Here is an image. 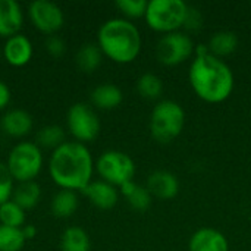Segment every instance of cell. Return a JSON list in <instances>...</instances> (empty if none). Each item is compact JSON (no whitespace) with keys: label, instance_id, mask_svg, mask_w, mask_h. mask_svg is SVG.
<instances>
[{"label":"cell","instance_id":"obj_1","mask_svg":"<svg viewBox=\"0 0 251 251\" xmlns=\"http://www.w3.org/2000/svg\"><path fill=\"white\" fill-rule=\"evenodd\" d=\"M188 79L194 93L206 103H222L234 90L231 68L209 51L207 46L196 47V57L190 66Z\"/></svg>","mask_w":251,"mask_h":251},{"label":"cell","instance_id":"obj_2","mask_svg":"<svg viewBox=\"0 0 251 251\" xmlns=\"http://www.w3.org/2000/svg\"><path fill=\"white\" fill-rule=\"evenodd\" d=\"M94 166L88 147L78 141H65L49 159L50 178L60 190L84 191L93 181Z\"/></svg>","mask_w":251,"mask_h":251},{"label":"cell","instance_id":"obj_3","mask_svg":"<svg viewBox=\"0 0 251 251\" xmlns=\"http://www.w3.org/2000/svg\"><path fill=\"white\" fill-rule=\"evenodd\" d=\"M97 44L103 56L126 65L134 62L141 51V34L129 19L112 18L99 28Z\"/></svg>","mask_w":251,"mask_h":251},{"label":"cell","instance_id":"obj_4","mask_svg":"<svg viewBox=\"0 0 251 251\" xmlns=\"http://www.w3.org/2000/svg\"><path fill=\"white\" fill-rule=\"evenodd\" d=\"M184 124L185 112L182 106L174 100H162L151 110L150 132L160 144H168L178 138L184 129Z\"/></svg>","mask_w":251,"mask_h":251},{"label":"cell","instance_id":"obj_5","mask_svg":"<svg viewBox=\"0 0 251 251\" xmlns=\"http://www.w3.org/2000/svg\"><path fill=\"white\" fill-rule=\"evenodd\" d=\"M188 7L184 0H150L144 18L151 29L171 34L184 28Z\"/></svg>","mask_w":251,"mask_h":251},{"label":"cell","instance_id":"obj_6","mask_svg":"<svg viewBox=\"0 0 251 251\" xmlns=\"http://www.w3.org/2000/svg\"><path fill=\"white\" fill-rule=\"evenodd\" d=\"M43 151L35 143L21 141L9 151L6 166L15 181L26 182L35 181L43 169Z\"/></svg>","mask_w":251,"mask_h":251},{"label":"cell","instance_id":"obj_7","mask_svg":"<svg viewBox=\"0 0 251 251\" xmlns=\"http://www.w3.org/2000/svg\"><path fill=\"white\" fill-rule=\"evenodd\" d=\"M96 169L103 181L119 188L124 184L131 182L135 175L134 160L131 156L119 150L103 151L96 162Z\"/></svg>","mask_w":251,"mask_h":251},{"label":"cell","instance_id":"obj_8","mask_svg":"<svg viewBox=\"0 0 251 251\" xmlns=\"http://www.w3.org/2000/svg\"><path fill=\"white\" fill-rule=\"evenodd\" d=\"M196 53V46L193 38L181 31L165 34L156 46L157 60L165 66H176L184 63Z\"/></svg>","mask_w":251,"mask_h":251},{"label":"cell","instance_id":"obj_9","mask_svg":"<svg viewBox=\"0 0 251 251\" xmlns=\"http://www.w3.org/2000/svg\"><path fill=\"white\" fill-rule=\"evenodd\" d=\"M66 125L71 135L78 143H90L100 132V119L97 113L85 103H75L66 115Z\"/></svg>","mask_w":251,"mask_h":251},{"label":"cell","instance_id":"obj_10","mask_svg":"<svg viewBox=\"0 0 251 251\" xmlns=\"http://www.w3.org/2000/svg\"><path fill=\"white\" fill-rule=\"evenodd\" d=\"M28 16L32 25L46 35H54L65 22L63 10L53 1L34 0L28 6Z\"/></svg>","mask_w":251,"mask_h":251},{"label":"cell","instance_id":"obj_11","mask_svg":"<svg viewBox=\"0 0 251 251\" xmlns=\"http://www.w3.org/2000/svg\"><path fill=\"white\" fill-rule=\"evenodd\" d=\"M146 188L151 194V197H156L159 200H172L179 193V181L178 178L168 171H154L149 175Z\"/></svg>","mask_w":251,"mask_h":251},{"label":"cell","instance_id":"obj_12","mask_svg":"<svg viewBox=\"0 0 251 251\" xmlns=\"http://www.w3.org/2000/svg\"><path fill=\"white\" fill-rule=\"evenodd\" d=\"M32 53H34L32 43L29 41L28 37H25L21 32L7 38L3 46V56L6 62L16 68L25 66L31 60Z\"/></svg>","mask_w":251,"mask_h":251},{"label":"cell","instance_id":"obj_13","mask_svg":"<svg viewBox=\"0 0 251 251\" xmlns=\"http://www.w3.org/2000/svg\"><path fill=\"white\" fill-rule=\"evenodd\" d=\"M24 25V12L16 0H0V37L10 38L19 34Z\"/></svg>","mask_w":251,"mask_h":251},{"label":"cell","instance_id":"obj_14","mask_svg":"<svg viewBox=\"0 0 251 251\" xmlns=\"http://www.w3.org/2000/svg\"><path fill=\"white\" fill-rule=\"evenodd\" d=\"M188 251H229V243L221 231L200 228L191 235Z\"/></svg>","mask_w":251,"mask_h":251},{"label":"cell","instance_id":"obj_15","mask_svg":"<svg viewBox=\"0 0 251 251\" xmlns=\"http://www.w3.org/2000/svg\"><path fill=\"white\" fill-rule=\"evenodd\" d=\"M82 193L87 196L91 204H94L97 209H101V210L113 209L119 200V193L116 187H113L112 184L103 179L91 181Z\"/></svg>","mask_w":251,"mask_h":251},{"label":"cell","instance_id":"obj_16","mask_svg":"<svg viewBox=\"0 0 251 251\" xmlns=\"http://www.w3.org/2000/svg\"><path fill=\"white\" fill-rule=\"evenodd\" d=\"M1 131L13 138H22L28 135L34 126L32 116L22 109H10L7 110L0 121Z\"/></svg>","mask_w":251,"mask_h":251},{"label":"cell","instance_id":"obj_17","mask_svg":"<svg viewBox=\"0 0 251 251\" xmlns=\"http://www.w3.org/2000/svg\"><path fill=\"white\" fill-rule=\"evenodd\" d=\"M91 103L101 110H112L116 109L122 100H124V94L122 90L115 85V84H101L97 85L93 91H91Z\"/></svg>","mask_w":251,"mask_h":251},{"label":"cell","instance_id":"obj_18","mask_svg":"<svg viewBox=\"0 0 251 251\" xmlns=\"http://www.w3.org/2000/svg\"><path fill=\"white\" fill-rule=\"evenodd\" d=\"M78 204H79V200H78L76 191L59 190L51 199L50 210H51L53 216H56L59 219H66V218H71L76 212Z\"/></svg>","mask_w":251,"mask_h":251},{"label":"cell","instance_id":"obj_19","mask_svg":"<svg viewBox=\"0 0 251 251\" xmlns=\"http://www.w3.org/2000/svg\"><path fill=\"white\" fill-rule=\"evenodd\" d=\"M41 199V188L35 181H26V182H18V185L13 188L12 199L18 206H21L24 210L34 209Z\"/></svg>","mask_w":251,"mask_h":251},{"label":"cell","instance_id":"obj_20","mask_svg":"<svg viewBox=\"0 0 251 251\" xmlns=\"http://www.w3.org/2000/svg\"><path fill=\"white\" fill-rule=\"evenodd\" d=\"M122 196L126 199L128 204L137 210V212H146L150 204H151V194L149 193V190L143 185L135 184L134 181L126 182L121 187Z\"/></svg>","mask_w":251,"mask_h":251},{"label":"cell","instance_id":"obj_21","mask_svg":"<svg viewBox=\"0 0 251 251\" xmlns=\"http://www.w3.org/2000/svg\"><path fill=\"white\" fill-rule=\"evenodd\" d=\"M91 241L85 229L79 226H69L63 231L60 238V251H90Z\"/></svg>","mask_w":251,"mask_h":251},{"label":"cell","instance_id":"obj_22","mask_svg":"<svg viewBox=\"0 0 251 251\" xmlns=\"http://www.w3.org/2000/svg\"><path fill=\"white\" fill-rule=\"evenodd\" d=\"M209 51L216 57H225L232 54L238 47V37L232 31L215 32L209 41Z\"/></svg>","mask_w":251,"mask_h":251},{"label":"cell","instance_id":"obj_23","mask_svg":"<svg viewBox=\"0 0 251 251\" xmlns=\"http://www.w3.org/2000/svg\"><path fill=\"white\" fill-rule=\"evenodd\" d=\"M103 59V53L99 47L97 43H85L79 47V50L76 51L75 56V62L76 66L82 71V72H94Z\"/></svg>","mask_w":251,"mask_h":251},{"label":"cell","instance_id":"obj_24","mask_svg":"<svg viewBox=\"0 0 251 251\" xmlns=\"http://www.w3.org/2000/svg\"><path fill=\"white\" fill-rule=\"evenodd\" d=\"M65 143V131L59 125H46L37 132V146L40 149L56 150Z\"/></svg>","mask_w":251,"mask_h":251},{"label":"cell","instance_id":"obj_25","mask_svg":"<svg viewBox=\"0 0 251 251\" xmlns=\"http://www.w3.org/2000/svg\"><path fill=\"white\" fill-rule=\"evenodd\" d=\"M137 91L143 99L156 100L163 93V82L154 74H143L137 81Z\"/></svg>","mask_w":251,"mask_h":251},{"label":"cell","instance_id":"obj_26","mask_svg":"<svg viewBox=\"0 0 251 251\" xmlns=\"http://www.w3.org/2000/svg\"><path fill=\"white\" fill-rule=\"evenodd\" d=\"M25 224V210L13 200H9L0 206V225L10 228H22Z\"/></svg>","mask_w":251,"mask_h":251},{"label":"cell","instance_id":"obj_27","mask_svg":"<svg viewBox=\"0 0 251 251\" xmlns=\"http://www.w3.org/2000/svg\"><path fill=\"white\" fill-rule=\"evenodd\" d=\"M26 240L22 228H10L0 225V251H21Z\"/></svg>","mask_w":251,"mask_h":251},{"label":"cell","instance_id":"obj_28","mask_svg":"<svg viewBox=\"0 0 251 251\" xmlns=\"http://www.w3.org/2000/svg\"><path fill=\"white\" fill-rule=\"evenodd\" d=\"M147 4L149 1L146 0H118L116 1V7L119 9V12L129 19L143 18L146 15Z\"/></svg>","mask_w":251,"mask_h":251},{"label":"cell","instance_id":"obj_29","mask_svg":"<svg viewBox=\"0 0 251 251\" xmlns=\"http://www.w3.org/2000/svg\"><path fill=\"white\" fill-rule=\"evenodd\" d=\"M13 178L6 166V163L0 162V206L12 199L13 193Z\"/></svg>","mask_w":251,"mask_h":251},{"label":"cell","instance_id":"obj_30","mask_svg":"<svg viewBox=\"0 0 251 251\" xmlns=\"http://www.w3.org/2000/svg\"><path fill=\"white\" fill-rule=\"evenodd\" d=\"M44 46H46V50L53 57H62L65 54V51H66V44H65L63 38L59 37V35H56V34L54 35H49L46 38Z\"/></svg>","mask_w":251,"mask_h":251},{"label":"cell","instance_id":"obj_31","mask_svg":"<svg viewBox=\"0 0 251 251\" xmlns=\"http://www.w3.org/2000/svg\"><path fill=\"white\" fill-rule=\"evenodd\" d=\"M203 25V15L199 9L196 7H188V12H187V18H185V22H184V28L188 29V31H199Z\"/></svg>","mask_w":251,"mask_h":251},{"label":"cell","instance_id":"obj_32","mask_svg":"<svg viewBox=\"0 0 251 251\" xmlns=\"http://www.w3.org/2000/svg\"><path fill=\"white\" fill-rule=\"evenodd\" d=\"M10 97H12L10 88L7 87L6 82H3V81L0 79V110H3V109H6V107L9 106Z\"/></svg>","mask_w":251,"mask_h":251},{"label":"cell","instance_id":"obj_33","mask_svg":"<svg viewBox=\"0 0 251 251\" xmlns=\"http://www.w3.org/2000/svg\"><path fill=\"white\" fill-rule=\"evenodd\" d=\"M22 234H24L25 240L29 241V240H32L37 235V228L34 225H24L22 226Z\"/></svg>","mask_w":251,"mask_h":251}]
</instances>
